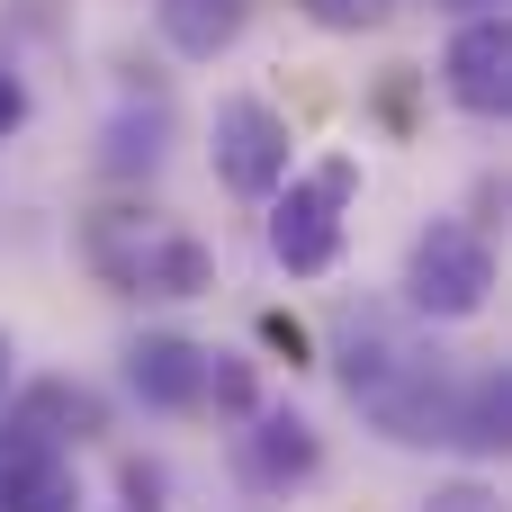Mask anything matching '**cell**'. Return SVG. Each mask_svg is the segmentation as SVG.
Instances as JSON below:
<instances>
[{
	"mask_svg": "<svg viewBox=\"0 0 512 512\" xmlns=\"http://www.w3.org/2000/svg\"><path fill=\"white\" fill-rule=\"evenodd\" d=\"M351 198H360V162H351V153H324V162L288 171L279 198H270V261H279L288 279H324V270L342 261Z\"/></svg>",
	"mask_w": 512,
	"mask_h": 512,
	"instance_id": "6da1fadb",
	"label": "cell"
},
{
	"mask_svg": "<svg viewBox=\"0 0 512 512\" xmlns=\"http://www.w3.org/2000/svg\"><path fill=\"white\" fill-rule=\"evenodd\" d=\"M486 297H495V243L468 216H432L405 252V306L423 324H468L486 315Z\"/></svg>",
	"mask_w": 512,
	"mask_h": 512,
	"instance_id": "7a4b0ae2",
	"label": "cell"
},
{
	"mask_svg": "<svg viewBox=\"0 0 512 512\" xmlns=\"http://www.w3.org/2000/svg\"><path fill=\"white\" fill-rule=\"evenodd\" d=\"M90 261L117 279V288H144V297H198L216 288V252L180 225H144V216H108L90 234Z\"/></svg>",
	"mask_w": 512,
	"mask_h": 512,
	"instance_id": "3957f363",
	"label": "cell"
},
{
	"mask_svg": "<svg viewBox=\"0 0 512 512\" xmlns=\"http://www.w3.org/2000/svg\"><path fill=\"white\" fill-rule=\"evenodd\" d=\"M288 144H297L288 117H279L270 99H252V90H225L216 117H207V153H216V180H225L234 198H279Z\"/></svg>",
	"mask_w": 512,
	"mask_h": 512,
	"instance_id": "277c9868",
	"label": "cell"
},
{
	"mask_svg": "<svg viewBox=\"0 0 512 512\" xmlns=\"http://www.w3.org/2000/svg\"><path fill=\"white\" fill-rule=\"evenodd\" d=\"M315 468H324V441H315L306 414H279V405L243 414V432H234V477H243L252 495H288V486H306Z\"/></svg>",
	"mask_w": 512,
	"mask_h": 512,
	"instance_id": "5b68a950",
	"label": "cell"
},
{
	"mask_svg": "<svg viewBox=\"0 0 512 512\" xmlns=\"http://www.w3.org/2000/svg\"><path fill=\"white\" fill-rule=\"evenodd\" d=\"M441 90L468 117H504L512 108V18H459V36L441 54Z\"/></svg>",
	"mask_w": 512,
	"mask_h": 512,
	"instance_id": "8992f818",
	"label": "cell"
},
{
	"mask_svg": "<svg viewBox=\"0 0 512 512\" xmlns=\"http://www.w3.org/2000/svg\"><path fill=\"white\" fill-rule=\"evenodd\" d=\"M0 512H81L72 450H54L27 423H0Z\"/></svg>",
	"mask_w": 512,
	"mask_h": 512,
	"instance_id": "52a82bcc",
	"label": "cell"
},
{
	"mask_svg": "<svg viewBox=\"0 0 512 512\" xmlns=\"http://www.w3.org/2000/svg\"><path fill=\"white\" fill-rule=\"evenodd\" d=\"M207 360L216 351L189 342V333H144V342H126V387L162 414H198L207 405Z\"/></svg>",
	"mask_w": 512,
	"mask_h": 512,
	"instance_id": "ba28073f",
	"label": "cell"
},
{
	"mask_svg": "<svg viewBox=\"0 0 512 512\" xmlns=\"http://www.w3.org/2000/svg\"><path fill=\"white\" fill-rule=\"evenodd\" d=\"M153 18H162V36H171L189 63H207V54H225V45L243 36L252 0H153Z\"/></svg>",
	"mask_w": 512,
	"mask_h": 512,
	"instance_id": "9c48e42d",
	"label": "cell"
},
{
	"mask_svg": "<svg viewBox=\"0 0 512 512\" xmlns=\"http://www.w3.org/2000/svg\"><path fill=\"white\" fill-rule=\"evenodd\" d=\"M18 423L27 432H45L54 450H72V441H90V432H108V414H99V396L90 387H63V378H45L27 405H18Z\"/></svg>",
	"mask_w": 512,
	"mask_h": 512,
	"instance_id": "30bf717a",
	"label": "cell"
},
{
	"mask_svg": "<svg viewBox=\"0 0 512 512\" xmlns=\"http://www.w3.org/2000/svg\"><path fill=\"white\" fill-rule=\"evenodd\" d=\"M315 27H333V36H369V27H387L396 18V0H297Z\"/></svg>",
	"mask_w": 512,
	"mask_h": 512,
	"instance_id": "8fae6325",
	"label": "cell"
},
{
	"mask_svg": "<svg viewBox=\"0 0 512 512\" xmlns=\"http://www.w3.org/2000/svg\"><path fill=\"white\" fill-rule=\"evenodd\" d=\"M423 512H504V504H495V486H477V477H459V486H441V495H432Z\"/></svg>",
	"mask_w": 512,
	"mask_h": 512,
	"instance_id": "7c38bea8",
	"label": "cell"
},
{
	"mask_svg": "<svg viewBox=\"0 0 512 512\" xmlns=\"http://www.w3.org/2000/svg\"><path fill=\"white\" fill-rule=\"evenodd\" d=\"M9 126H27V81L0 63V135H9Z\"/></svg>",
	"mask_w": 512,
	"mask_h": 512,
	"instance_id": "4fadbf2b",
	"label": "cell"
},
{
	"mask_svg": "<svg viewBox=\"0 0 512 512\" xmlns=\"http://www.w3.org/2000/svg\"><path fill=\"white\" fill-rule=\"evenodd\" d=\"M441 9H459V18H504V0H441Z\"/></svg>",
	"mask_w": 512,
	"mask_h": 512,
	"instance_id": "5bb4252c",
	"label": "cell"
},
{
	"mask_svg": "<svg viewBox=\"0 0 512 512\" xmlns=\"http://www.w3.org/2000/svg\"><path fill=\"white\" fill-rule=\"evenodd\" d=\"M0 387H9V333H0Z\"/></svg>",
	"mask_w": 512,
	"mask_h": 512,
	"instance_id": "9a60e30c",
	"label": "cell"
}]
</instances>
